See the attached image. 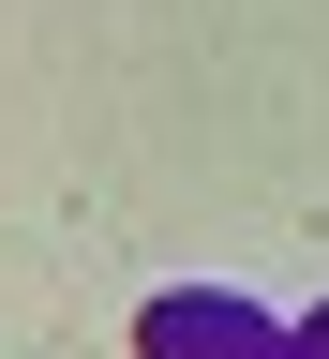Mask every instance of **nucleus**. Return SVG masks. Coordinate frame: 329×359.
<instances>
[{
    "label": "nucleus",
    "instance_id": "nucleus-1",
    "mask_svg": "<svg viewBox=\"0 0 329 359\" xmlns=\"http://www.w3.org/2000/svg\"><path fill=\"white\" fill-rule=\"evenodd\" d=\"M135 359H300V330L269 299H240V285H165L135 314Z\"/></svg>",
    "mask_w": 329,
    "mask_h": 359
},
{
    "label": "nucleus",
    "instance_id": "nucleus-2",
    "mask_svg": "<svg viewBox=\"0 0 329 359\" xmlns=\"http://www.w3.org/2000/svg\"><path fill=\"white\" fill-rule=\"evenodd\" d=\"M300 359H329V314H300Z\"/></svg>",
    "mask_w": 329,
    "mask_h": 359
}]
</instances>
